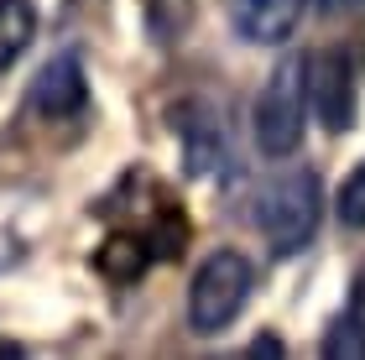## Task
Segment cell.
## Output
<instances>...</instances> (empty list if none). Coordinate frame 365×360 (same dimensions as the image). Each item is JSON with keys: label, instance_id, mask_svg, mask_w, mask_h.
<instances>
[{"label": "cell", "instance_id": "1", "mask_svg": "<svg viewBox=\"0 0 365 360\" xmlns=\"http://www.w3.org/2000/svg\"><path fill=\"white\" fill-rule=\"evenodd\" d=\"M303 120H308V58L287 53L256 94L251 130H256L261 157H292L303 146Z\"/></svg>", "mask_w": 365, "mask_h": 360}, {"label": "cell", "instance_id": "2", "mask_svg": "<svg viewBox=\"0 0 365 360\" xmlns=\"http://www.w3.org/2000/svg\"><path fill=\"white\" fill-rule=\"evenodd\" d=\"M319 215H324V183H319L313 168H287L261 188L256 220H261V230H267L277 256L303 251L313 240V230H319Z\"/></svg>", "mask_w": 365, "mask_h": 360}, {"label": "cell", "instance_id": "3", "mask_svg": "<svg viewBox=\"0 0 365 360\" xmlns=\"http://www.w3.org/2000/svg\"><path fill=\"white\" fill-rule=\"evenodd\" d=\"M251 287H256V267L240 251H230V245L209 251L204 267H198L193 282H188V324H193V334L230 329V324L240 319V308L251 303Z\"/></svg>", "mask_w": 365, "mask_h": 360}, {"label": "cell", "instance_id": "4", "mask_svg": "<svg viewBox=\"0 0 365 360\" xmlns=\"http://www.w3.org/2000/svg\"><path fill=\"white\" fill-rule=\"evenodd\" d=\"M308 105L324 120V130H344L355 125V105H360V63L350 47H324L308 58Z\"/></svg>", "mask_w": 365, "mask_h": 360}, {"label": "cell", "instance_id": "5", "mask_svg": "<svg viewBox=\"0 0 365 360\" xmlns=\"http://www.w3.org/2000/svg\"><path fill=\"white\" fill-rule=\"evenodd\" d=\"M89 100V84H84V63L73 53H58L42 63V73L31 78V110L37 115H73V110H84Z\"/></svg>", "mask_w": 365, "mask_h": 360}, {"label": "cell", "instance_id": "6", "mask_svg": "<svg viewBox=\"0 0 365 360\" xmlns=\"http://www.w3.org/2000/svg\"><path fill=\"white\" fill-rule=\"evenodd\" d=\"M308 0H230V21L245 42L256 47H282L303 21Z\"/></svg>", "mask_w": 365, "mask_h": 360}, {"label": "cell", "instance_id": "7", "mask_svg": "<svg viewBox=\"0 0 365 360\" xmlns=\"http://www.w3.org/2000/svg\"><path fill=\"white\" fill-rule=\"evenodd\" d=\"M152 245H146V235L141 230H115V235H105V245L94 251V267L110 277V282H136V277L152 267Z\"/></svg>", "mask_w": 365, "mask_h": 360}, {"label": "cell", "instance_id": "8", "mask_svg": "<svg viewBox=\"0 0 365 360\" xmlns=\"http://www.w3.org/2000/svg\"><path fill=\"white\" fill-rule=\"evenodd\" d=\"M37 37V6L31 0H0V73L31 47Z\"/></svg>", "mask_w": 365, "mask_h": 360}, {"label": "cell", "instance_id": "9", "mask_svg": "<svg viewBox=\"0 0 365 360\" xmlns=\"http://www.w3.org/2000/svg\"><path fill=\"white\" fill-rule=\"evenodd\" d=\"M329 360H365V324L355 314H339L334 324L324 329V345H319Z\"/></svg>", "mask_w": 365, "mask_h": 360}, {"label": "cell", "instance_id": "10", "mask_svg": "<svg viewBox=\"0 0 365 360\" xmlns=\"http://www.w3.org/2000/svg\"><path fill=\"white\" fill-rule=\"evenodd\" d=\"M334 215L344 230H365V162L339 183V199H334Z\"/></svg>", "mask_w": 365, "mask_h": 360}, {"label": "cell", "instance_id": "11", "mask_svg": "<svg viewBox=\"0 0 365 360\" xmlns=\"http://www.w3.org/2000/svg\"><path fill=\"white\" fill-rule=\"evenodd\" d=\"M350 314L365 324V267L355 272V287H350Z\"/></svg>", "mask_w": 365, "mask_h": 360}, {"label": "cell", "instance_id": "12", "mask_svg": "<svg viewBox=\"0 0 365 360\" xmlns=\"http://www.w3.org/2000/svg\"><path fill=\"white\" fill-rule=\"evenodd\" d=\"M319 6H324L329 16H344V11H355V6H365V0H319Z\"/></svg>", "mask_w": 365, "mask_h": 360}, {"label": "cell", "instance_id": "13", "mask_svg": "<svg viewBox=\"0 0 365 360\" xmlns=\"http://www.w3.org/2000/svg\"><path fill=\"white\" fill-rule=\"evenodd\" d=\"M256 355H282V345H277V339L267 334V339H256Z\"/></svg>", "mask_w": 365, "mask_h": 360}]
</instances>
